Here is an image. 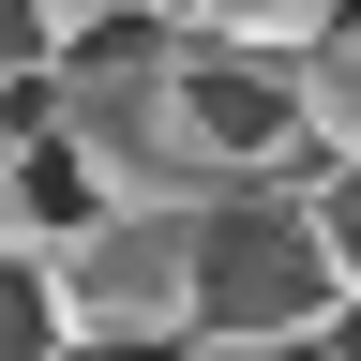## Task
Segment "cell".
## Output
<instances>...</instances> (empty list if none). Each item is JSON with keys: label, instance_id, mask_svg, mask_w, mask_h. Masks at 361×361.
Instances as JSON below:
<instances>
[{"label": "cell", "instance_id": "obj_2", "mask_svg": "<svg viewBox=\"0 0 361 361\" xmlns=\"http://www.w3.org/2000/svg\"><path fill=\"white\" fill-rule=\"evenodd\" d=\"M61 151L106 180V211H226V180L180 121V61H135V75H61Z\"/></svg>", "mask_w": 361, "mask_h": 361}, {"label": "cell", "instance_id": "obj_1", "mask_svg": "<svg viewBox=\"0 0 361 361\" xmlns=\"http://www.w3.org/2000/svg\"><path fill=\"white\" fill-rule=\"evenodd\" d=\"M346 316L331 241L301 196H226L196 211V346H316Z\"/></svg>", "mask_w": 361, "mask_h": 361}, {"label": "cell", "instance_id": "obj_6", "mask_svg": "<svg viewBox=\"0 0 361 361\" xmlns=\"http://www.w3.org/2000/svg\"><path fill=\"white\" fill-rule=\"evenodd\" d=\"M0 361H75V301L45 256H0Z\"/></svg>", "mask_w": 361, "mask_h": 361}, {"label": "cell", "instance_id": "obj_3", "mask_svg": "<svg viewBox=\"0 0 361 361\" xmlns=\"http://www.w3.org/2000/svg\"><path fill=\"white\" fill-rule=\"evenodd\" d=\"M45 271L75 301V346H196V211H106Z\"/></svg>", "mask_w": 361, "mask_h": 361}, {"label": "cell", "instance_id": "obj_4", "mask_svg": "<svg viewBox=\"0 0 361 361\" xmlns=\"http://www.w3.org/2000/svg\"><path fill=\"white\" fill-rule=\"evenodd\" d=\"M331 30H346L331 0H196V16H180V45H196V61H256V75H301Z\"/></svg>", "mask_w": 361, "mask_h": 361}, {"label": "cell", "instance_id": "obj_5", "mask_svg": "<svg viewBox=\"0 0 361 361\" xmlns=\"http://www.w3.org/2000/svg\"><path fill=\"white\" fill-rule=\"evenodd\" d=\"M301 135H316V166H361V16L301 61Z\"/></svg>", "mask_w": 361, "mask_h": 361}, {"label": "cell", "instance_id": "obj_7", "mask_svg": "<svg viewBox=\"0 0 361 361\" xmlns=\"http://www.w3.org/2000/svg\"><path fill=\"white\" fill-rule=\"evenodd\" d=\"M301 211H316V241H331V286L361 301V166H316V180H301Z\"/></svg>", "mask_w": 361, "mask_h": 361}, {"label": "cell", "instance_id": "obj_8", "mask_svg": "<svg viewBox=\"0 0 361 361\" xmlns=\"http://www.w3.org/2000/svg\"><path fill=\"white\" fill-rule=\"evenodd\" d=\"M196 361H331V346H196Z\"/></svg>", "mask_w": 361, "mask_h": 361}]
</instances>
